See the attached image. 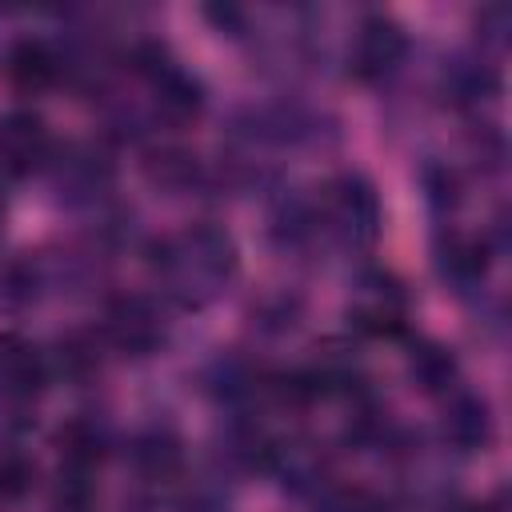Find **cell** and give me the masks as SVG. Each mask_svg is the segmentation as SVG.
<instances>
[{
	"label": "cell",
	"mask_w": 512,
	"mask_h": 512,
	"mask_svg": "<svg viewBox=\"0 0 512 512\" xmlns=\"http://www.w3.org/2000/svg\"><path fill=\"white\" fill-rule=\"evenodd\" d=\"M44 380H48V368L40 352L16 332H0V392L12 400H28L44 388Z\"/></svg>",
	"instance_id": "cell-1"
},
{
	"label": "cell",
	"mask_w": 512,
	"mask_h": 512,
	"mask_svg": "<svg viewBox=\"0 0 512 512\" xmlns=\"http://www.w3.org/2000/svg\"><path fill=\"white\" fill-rule=\"evenodd\" d=\"M0 220H4V208H0Z\"/></svg>",
	"instance_id": "cell-13"
},
{
	"label": "cell",
	"mask_w": 512,
	"mask_h": 512,
	"mask_svg": "<svg viewBox=\"0 0 512 512\" xmlns=\"http://www.w3.org/2000/svg\"><path fill=\"white\" fill-rule=\"evenodd\" d=\"M0 152L12 172H28L44 152V124L36 112H12L0 120Z\"/></svg>",
	"instance_id": "cell-3"
},
{
	"label": "cell",
	"mask_w": 512,
	"mask_h": 512,
	"mask_svg": "<svg viewBox=\"0 0 512 512\" xmlns=\"http://www.w3.org/2000/svg\"><path fill=\"white\" fill-rule=\"evenodd\" d=\"M152 76H156V100L176 116V120H188L200 112V84L172 68V64H152Z\"/></svg>",
	"instance_id": "cell-6"
},
{
	"label": "cell",
	"mask_w": 512,
	"mask_h": 512,
	"mask_svg": "<svg viewBox=\"0 0 512 512\" xmlns=\"http://www.w3.org/2000/svg\"><path fill=\"white\" fill-rule=\"evenodd\" d=\"M28 484H32L28 460H20V456H0V500L20 496Z\"/></svg>",
	"instance_id": "cell-10"
},
{
	"label": "cell",
	"mask_w": 512,
	"mask_h": 512,
	"mask_svg": "<svg viewBox=\"0 0 512 512\" xmlns=\"http://www.w3.org/2000/svg\"><path fill=\"white\" fill-rule=\"evenodd\" d=\"M152 160H164V164H152V176H164V180H172L176 172H180V176H188V172H192V160H188V152H176V148H168V152H156Z\"/></svg>",
	"instance_id": "cell-11"
},
{
	"label": "cell",
	"mask_w": 512,
	"mask_h": 512,
	"mask_svg": "<svg viewBox=\"0 0 512 512\" xmlns=\"http://www.w3.org/2000/svg\"><path fill=\"white\" fill-rule=\"evenodd\" d=\"M56 72H60V60L44 40H20L8 56V76L24 92H44L56 80Z\"/></svg>",
	"instance_id": "cell-5"
},
{
	"label": "cell",
	"mask_w": 512,
	"mask_h": 512,
	"mask_svg": "<svg viewBox=\"0 0 512 512\" xmlns=\"http://www.w3.org/2000/svg\"><path fill=\"white\" fill-rule=\"evenodd\" d=\"M412 376L424 384V388H444L448 376H452V356L444 348H420L412 352Z\"/></svg>",
	"instance_id": "cell-9"
},
{
	"label": "cell",
	"mask_w": 512,
	"mask_h": 512,
	"mask_svg": "<svg viewBox=\"0 0 512 512\" xmlns=\"http://www.w3.org/2000/svg\"><path fill=\"white\" fill-rule=\"evenodd\" d=\"M400 56H404V32L392 20L376 16V20H368L360 28V36H356V68H360V76H380Z\"/></svg>",
	"instance_id": "cell-2"
},
{
	"label": "cell",
	"mask_w": 512,
	"mask_h": 512,
	"mask_svg": "<svg viewBox=\"0 0 512 512\" xmlns=\"http://www.w3.org/2000/svg\"><path fill=\"white\" fill-rule=\"evenodd\" d=\"M108 332H112V340L124 348V352H148V348H156V340H160V328H156V316L148 312V304L144 300H120L112 312H108Z\"/></svg>",
	"instance_id": "cell-4"
},
{
	"label": "cell",
	"mask_w": 512,
	"mask_h": 512,
	"mask_svg": "<svg viewBox=\"0 0 512 512\" xmlns=\"http://www.w3.org/2000/svg\"><path fill=\"white\" fill-rule=\"evenodd\" d=\"M136 464L148 472V476H172L176 468H180V448H176V440H168V436H144L140 444H136Z\"/></svg>",
	"instance_id": "cell-8"
},
{
	"label": "cell",
	"mask_w": 512,
	"mask_h": 512,
	"mask_svg": "<svg viewBox=\"0 0 512 512\" xmlns=\"http://www.w3.org/2000/svg\"><path fill=\"white\" fill-rule=\"evenodd\" d=\"M456 512H484V508H456Z\"/></svg>",
	"instance_id": "cell-12"
},
{
	"label": "cell",
	"mask_w": 512,
	"mask_h": 512,
	"mask_svg": "<svg viewBox=\"0 0 512 512\" xmlns=\"http://www.w3.org/2000/svg\"><path fill=\"white\" fill-rule=\"evenodd\" d=\"M448 436L464 448H476L484 436H488V416H484V404L476 400H460L448 416Z\"/></svg>",
	"instance_id": "cell-7"
}]
</instances>
